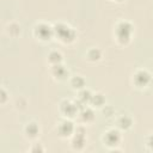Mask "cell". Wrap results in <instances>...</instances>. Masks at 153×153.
I'll return each instance as SVG.
<instances>
[{"instance_id": "1", "label": "cell", "mask_w": 153, "mask_h": 153, "mask_svg": "<svg viewBox=\"0 0 153 153\" xmlns=\"http://www.w3.org/2000/svg\"><path fill=\"white\" fill-rule=\"evenodd\" d=\"M134 32H135V26L130 20L120 19L114 25V30H112L114 41L118 45L126 47L131 42Z\"/></svg>"}, {"instance_id": "2", "label": "cell", "mask_w": 153, "mask_h": 153, "mask_svg": "<svg viewBox=\"0 0 153 153\" xmlns=\"http://www.w3.org/2000/svg\"><path fill=\"white\" fill-rule=\"evenodd\" d=\"M54 25V38L57 39L61 44L71 45L76 41L78 32L76 30L66 22H56Z\"/></svg>"}, {"instance_id": "3", "label": "cell", "mask_w": 153, "mask_h": 153, "mask_svg": "<svg viewBox=\"0 0 153 153\" xmlns=\"http://www.w3.org/2000/svg\"><path fill=\"white\" fill-rule=\"evenodd\" d=\"M100 140H102L103 146L108 151L117 152V151H120L118 147L121 146V142H122V131L120 129H117L116 127L108 128L103 131Z\"/></svg>"}, {"instance_id": "4", "label": "cell", "mask_w": 153, "mask_h": 153, "mask_svg": "<svg viewBox=\"0 0 153 153\" xmlns=\"http://www.w3.org/2000/svg\"><path fill=\"white\" fill-rule=\"evenodd\" d=\"M32 36L41 43H48L54 38V25L48 22H37L32 26Z\"/></svg>"}, {"instance_id": "5", "label": "cell", "mask_w": 153, "mask_h": 153, "mask_svg": "<svg viewBox=\"0 0 153 153\" xmlns=\"http://www.w3.org/2000/svg\"><path fill=\"white\" fill-rule=\"evenodd\" d=\"M130 81H131V85L135 88H137V90H145V88H147L152 84L153 75L146 68H136L131 73Z\"/></svg>"}, {"instance_id": "6", "label": "cell", "mask_w": 153, "mask_h": 153, "mask_svg": "<svg viewBox=\"0 0 153 153\" xmlns=\"http://www.w3.org/2000/svg\"><path fill=\"white\" fill-rule=\"evenodd\" d=\"M87 143V135H86V127L84 124H76L74 134L69 139V146L73 151H82Z\"/></svg>"}, {"instance_id": "7", "label": "cell", "mask_w": 153, "mask_h": 153, "mask_svg": "<svg viewBox=\"0 0 153 153\" xmlns=\"http://www.w3.org/2000/svg\"><path fill=\"white\" fill-rule=\"evenodd\" d=\"M78 111H79V106L76 105L74 99L63 98V99L60 100V103H59V114L61 115V117L74 120V118H76Z\"/></svg>"}, {"instance_id": "8", "label": "cell", "mask_w": 153, "mask_h": 153, "mask_svg": "<svg viewBox=\"0 0 153 153\" xmlns=\"http://www.w3.org/2000/svg\"><path fill=\"white\" fill-rule=\"evenodd\" d=\"M75 128H76V124L74 123L73 120L71 118H61L57 123H56V134L60 139H65V140H69L71 136L74 134L75 131Z\"/></svg>"}, {"instance_id": "9", "label": "cell", "mask_w": 153, "mask_h": 153, "mask_svg": "<svg viewBox=\"0 0 153 153\" xmlns=\"http://www.w3.org/2000/svg\"><path fill=\"white\" fill-rule=\"evenodd\" d=\"M41 131H42L41 126H39V123H38L36 120H30V121H27V122L24 124V127H23V135H24V137H25L26 140H29V141H35V140H37V139L39 137V135H41Z\"/></svg>"}, {"instance_id": "10", "label": "cell", "mask_w": 153, "mask_h": 153, "mask_svg": "<svg viewBox=\"0 0 153 153\" xmlns=\"http://www.w3.org/2000/svg\"><path fill=\"white\" fill-rule=\"evenodd\" d=\"M49 73H50V76L57 81V82H63V81H67L71 76L69 74V69L66 67V65L62 62V63H59V65H54V66H49Z\"/></svg>"}, {"instance_id": "11", "label": "cell", "mask_w": 153, "mask_h": 153, "mask_svg": "<svg viewBox=\"0 0 153 153\" xmlns=\"http://www.w3.org/2000/svg\"><path fill=\"white\" fill-rule=\"evenodd\" d=\"M96 120V111L91 105H85L79 109L78 115H76V121L79 124H91Z\"/></svg>"}, {"instance_id": "12", "label": "cell", "mask_w": 153, "mask_h": 153, "mask_svg": "<svg viewBox=\"0 0 153 153\" xmlns=\"http://www.w3.org/2000/svg\"><path fill=\"white\" fill-rule=\"evenodd\" d=\"M134 126V120L130 115L128 114H122V115H118L116 118H115V127L117 129H120L122 133L123 131H128L133 128Z\"/></svg>"}, {"instance_id": "13", "label": "cell", "mask_w": 153, "mask_h": 153, "mask_svg": "<svg viewBox=\"0 0 153 153\" xmlns=\"http://www.w3.org/2000/svg\"><path fill=\"white\" fill-rule=\"evenodd\" d=\"M92 91L87 87H84L82 90L78 91V94H76V98L74 99V102L76 103V105L80 108L85 106V105H88L90 104V100H91V97H92Z\"/></svg>"}, {"instance_id": "14", "label": "cell", "mask_w": 153, "mask_h": 153, "mask_svg": "<svg viewBox=\"0 0 153 153\" xmlns=\"http://www.w3.org/2000/svg\"><path fill=\"white\" fill-rule=\"evenodd\" d=\"M22 31H23L22 25H20V23L17 22V20H11V22H8V23L6 24V26H5V33H6L8 37H11V38H17V37H19V36L22 35Z\"/></svg>"}, {"instance_id": "15", "label": "cell", "mask_w": 153, "mask_h": 153, "mask_svg": "<svg viewBox=\"0 0 153 153\" xmlns=\"http://www.w3.org/2000/svg\"><path fill=\"white\" fill-rule=\"evenodd\" d=\"M68 84L71 86L72 90L74 91H80L82 90L84 87H86V79L81 75V74H74V75H71L69 79H68Z\"/></svg>"}, {"instance_id": "16", "label": "cell", "mask_w": 153, "mask_h": 153, "mask_svg": "<svg viewBox=\"0 0 153 153\" xmlns=\"http://www.w3.org/2000/svg\"><path fill=\"white\" fill-rule=\"evenodd\" d=\"M102 57H103V51L97 47H91L85 53V59L91 63H96L100 61Z\"/></svg>"}, {"instance_id": "17", "label": "cell", "mask_w": 153, "mask_h": 153, "mask_svg": "<svg viewBox=\"0 0 153 153\" xmlns=\"http://www.w3.org/2000/svg\"><path fill=\"white\" fill-rule=\"evenodd\" d=\"M63 62V54L57 50V49H53L48 53L47 55V63L48 66H54V65H59Z\"/></svg>"}, {"instance_id": "18", "label": "cell", "mask_w": 153, "mask_h": 153, "mask_svg": "<svg viewBox=\"0 0 153 153\" xmlns=\"http://www.w3.org/2000/svg\"><path fill=\"white\" fill-rule=\"evenodd\" d=\"M105 104H106V99H105L104 93H102V92H93L92 93V97H91L88 105H91L93 109H102Z\"/></svg>"}, {"instance_id": "19", "label": "cell", "mask_w": 153, "mask_h": 153, "mask_svg": "<svg viewBox=\"0 0 153 153\" xmlns=\"http://www.w3.org/2000/svg\"><path fill=\"white\" fill-rule=\"evenodd\" d=\"M27 152H31V153H43V152H45V147L42 143H39V142H33L27 148Z\"/></svg>"}, {"instance_id": "20", "label": "cell", "mask_w": 153, "mask_h": 153, "mask_svg": "<svg viewBox=\"0 0 153 153\" xmlns=\"http://www.w3.org/2000/svg\"><path fill=\"white\" fill-rule=\"evenodd\" d=\"M8 91L6 90V87L5 86H1V88H0V104L1 105H5L6 103H7V100H8Z\"/></svg>"}, {"instance_id": "21", "label": "cell", "mask_w": 153, "mask_h": 153, "mask_svg": "<svg viewBox=\"0 0 153 153\" xmlns=\"http://www.w3.org/2000/svg\"><path fill=\"white\" fill-rule=\"evenodd\" d=\"M145 147H146L148 151L153 152V133L148 134V135L145 137Z\"/></svg>"}, {"instance_id": "22", "label": "cell", "mask_w": 153, "mask_h": 153, "mask_svg": "<svg viewBox=\"0 0 153 153\" xmlns=\"http://www.w3.org/2000/svg\"><path fill=\"white\" fill-rule=\"evenodd\" d=\"M102 111H103V114H104V116H106V117H111L112 115H115V109L111 106V105H104L103 108H102Z\"/></svg>"}, {"instance_id": "23", "label": "cell", "mask_w": 153, "mask_h": 153, "mask_svg": "<svg viewBox=\"0 0 153 153\" xmlns=\"http://www.w3.org/2000/svg\"><path fill=\"white\" fill-rule=\"evenodd\" d=\"M109 1H111V2H116V4H122V2H124L126 0H109Z\"/></svg>"}]
</instances>
